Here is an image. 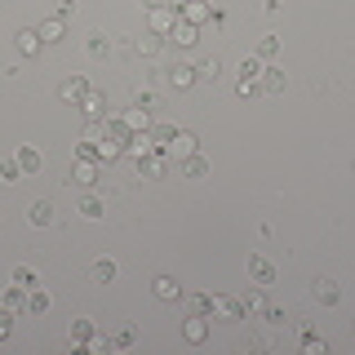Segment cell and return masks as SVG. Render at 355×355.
Masks as SVG:
<instances>
[{
  "label": "cell",
  "instance_id": "obj_8",
  "mask_svg": "<svg viewBox=\"0 0 355 355\" xmlns=\"http://www.w3.org/2000/svg\"><path fill=\"white\" fill-rule=\"evenodd\" d=\"M182 338L191 342V347H200V342L209 338V315H187V324H182Z\"/></svg>",
  "mask_w": 355,
  "mask_h": 355
},
{
  "label": "cell",
  "instance_id": "obj_19",
  "mask_svg": "<svg viewBox=\"0 0 355 355\" xmlns=\"http://www.w3.org/2000/svg\"><path fill=\"white\" fill-rule=\"evenodd\" d=\"M284 85H288V76L280 67H262V89L266 94H284Z\"/></svg>",
  "mask_w": 355,
  "mask_h": 355
},
{
  "label": "cell",
  "instance_id": "obj_4",
  "mask_svg": "<svg viewBox=\"0 0 355 355\" xmlns=\"http://www.w3.org/2000/svg\"><path fill=\"white\" fill-rule=\"evenodd\" d=\"M240 306H244V315H262V311H266V284L249 280V288L240 293Z\"/></svg>",
  "mask_w": 355,
  "mask_h": 355
},
{
  "label": "cell",
  "instance_id": "obj_30",
  "mask_svg": "<svg viewBox=\"0 0 355 355\" xmlns=\"http://www.w3.org/2000/svg\"><path fill=\"white\" fill-rule=\"evenodd\" d=\"M187 311H191V315H214V297H209V293L187 297Z\"/></svg>",
  "mask_w": 355,
  "mask_h": 355
},
{
  "label": "cell",
  "instance_id": "obj_23",
  "mask_svg": "<svg viewBox=\"0 0 355 355\" xmlns=\"http://www.w3.org/2000/svg\"><path fill=\"white\" fill-rule=\"evenodd\" d=\"M49 302H53V297L44 293L40 284H31V288H27V311H31V315H44V311H49Z\"/></svg>",
  "mask_w": 355,
  "mask_h": 355
},
{
  "label": "cell",
  "instance_id": "obj_39",
  "mask_svg": "<svg viewBox=\"0 0 355 355\" xmlns=\"http://www.w3.org/2000/svg\"><path fill=\"white\" fill-rule=\"evenodd\" d=\"M280 53V40L275 36H262V44H258V58H275Z\"/></svg>",
  "mask_w": 355,
  "mask_h": 355
},
{
  "label": "cell",
  "instance_id": "obj_2",
  "mask_svg": "<svg viewBox=\"0 0 355 355\" xmlns=\"http://www.w3.org/2000/svg\"><path fill=\"white\" fill-rule=\"evenodd\" d=\"M164 155H169V160H187V155H196V133L191 129H178L173 142L164 147Z\"/></svg>",
  "mask_w": 355,
  "mask_h": 355
},
{
  "label": "cell",
  "instance_id": "obj_14",
  "mask_svg": "<svg viewBox=\"0 0 355 355\" xmlns=\"http://www.w3.org/2000/svg\"><path fill=\"white\" fill-rule=\"evenodd\" d=\"M182 18L200 27V22H209V18H214V5H209V0H187V5H182Z\"/></svg>",
  "mask_w": 355,
  "mask_h": 355
},
{
  "label": "cell",
  "instance_id": "obj_5",
  "mask_svg": "<svg viewBox=\"0 0 355 355\" xmlns=\"http://www.w3.org/2000/svg\"><path fill=\"white\" fill-rule=\"evenodd\" d=\"M164 85H173V89H191V85H196V67H187V62L164 67Z\"/></svg>",
  "mask_w": 355,
  "mask_h": 355
},
{
  "label": "cell",
  "instance_id": "obj_31",
  "mask_svg": "<svg viewBox=\"0 0 355 355\" xmlns=\"http://www.w3.org/2000/svg\"><path fill=\"white\" fill-rule=\"evenodd\" d=\"M103 214H107L103 196H85V200H80V218H103Z\"/></svg>",
  "mask_w": 355,
  "mask_h": 355
},
{
  "label": "cell",
  "instance_id": "obj_11",
  "mask_svg": "<svg viewBox=\"0 0 355 355\" xmlns=\"http://www.w3.org/2000/svg\"><path fill=\"white\" fill-rule=\"evenodd\" d=\"M36 36H40L44 44H58V40L67 36V22H62L58 14H53V18H44V22H40V27H36Z\"/></svg>",
  "mask_w": 355,
  "mask_h": 355
},
{
  "label": "cell",
  "instance_id": "obj_43",
  "mask_svg": "<svg viewBox=\"0 0 355 355\" xmlns=\"http://www.w3.org/2000/svg\"><path fill=\"white\" fill-rule=\"evenodd\" d=\"M76 14V0H58V18L67 22V18H71Z\"/></svg>",
  "mask_w": 355,
  "mask_h": 355
},
{
  "label": "cell",
  "instance_id": "obj_44",
  "mask_svg": "<svg viewBox=\"0 0 355 355\" xmlns=\"http://www.w3.org/2000/svg\"><path fill=\"white\" fill-rule=\"evenodd\" d=\"M142 5H147V9H160V5H169V0H142Z\"/></svg>",
  "mask_w": 355,
  "mask_h": 355
},
{
  "label": "cell",
  "instance_id": "obj_6",
  "mask_svg": "<svg viewBox=\"0 0 355 355\" xmlns=\"http://www.w3.org/2000/svg\"><path fill=\"white\" fill-rule=\"evenodd\" d=\"M249 280L253 284H275V266L262 258V253H249Z\"/></svg>",
  "mask_w": 355,
  "mask_h": 355
},
{
  "label": "cell",
  "instance_id": "obj_32",
  "mask_svg": "<svg viewBox=\"0 0 355 355\" xmlns=\"http://www.w3.org/2000/svg\"><path fill=\"white\" fill-rule=\"evenodd\" d=\"M173 133H178V125H151V138H155V151H164L173 142Z\"/></svg>",
  "mask_w": 355,
  "mask_h": 355
},
{
  "label": "cell",
  "instance_id": "obj_25",
  "mask_svg": "<svg viewBox=\"0 0 355 355\" xmlns=\"http://www.w3.org/2000/svg\"><path fill=\"white\" fill-rule=\"evenodd\" d=\"M85 53H89V58H107V53H111V36H103V31H94V36L85 40Z\"/></svg>",
  "mask_w": 355,
  "mask_h": 355
},
{
  "label": "cell",
  "instance_id": "obj_3",
  "mask_svg": "<svg viewBox=\"0 0 355 355\" xmlns=\"http://www.w3.org/2000/svg\"><path fill=\"white\" fill-rule=\"evenodd\" d=\"M164 173H169V155L164 151L138 155V178H164Z\"/></svg>",
  "mask_w": 355,
  "mask_h": 355
},
{
  "label": "cell",
  "instance_id": "obj_13",
  "mask_svg": "<svg viewBox=\"0 0 355 355\" xmlns=\"http://www.w3.org/2000/svg\"><path fill=\"white\" fill-rule=\"evenodd\" d=\"M214 320H244L240 297H214Z\"/></svg>",
  "mask_w": 355,
  "mask_h": 355
},
{
  "label": "cell",
  "instance_id": "obj_15",
  "mask_svg": "<svg viewBox=\"0 0 355 355\" xmlns=\"http://www.w3.org/2000/svg\"><path fill=\"white\" fill-rule=\"evenodd\" d=\"M178 22V9L173 5H160V9H151V31H160V36H169V27Z\"/></svg>",
  "mask_w": 355,
  "mask_h": 355
},
{
  "label": "cell",
  "instance_id": "obj_26",
  "mask_svg": "<svg viewBox=\"0 0 355 355\" xmlns=\"http://www.w3.org/2000/svg\"><path fill=\"white\" fill-rule=\"evenodd\" d=\"M125 125L138 133V129H151V107H129L125 111Z\"/></svg>",
  "mask_w": 355,
  "mask_h": 355
},
{
  "label": "cell",
  "instance_id": "obj_36",
  "mask_svg": "<svg viewBox=\"0 0 355 355\" xmlns=\"http://www.w3.org/2000/svg\"><path fill=\"white\" fill-rule=\"evenodd\" d=\"M240 80H262V62L258 58H244L240 62Z\"/></svg>",
  "mask_w": 355,
  "mask_h": 355
},
{
  "label": "cell",
  "instance_id": "obj_1",
  "mask_svg": "<svg viewBox=\"0 0 355 355\" xmlns=\"http://www.w3.org/2000/svg\"><path fill=\"white\" fill-rule=\"evenodd\" d=\"M169 44H178V49H196V40H200V27L196 22H187L182 14H178V22L169 27V36H164Z\"/></svg>",
  "mask_w": 355,
  "mask_h": 355
},
{
  "label": "cell",
  "instance_id": "obj_24",
  "mask_svg": "<svg viewBox=\"0 0 355 355\" xmlns=\"http://www.w3.org/2000/svg\"><path fill=\"white\" fill-rule=\"evenodd\" d=\"M14 44H18V53H27V58H31V53H40V44H44V40H40L31 27H22L18 36H14Z\"/></svg>",
  "mask_w": 355,
  "mask_h": 355
},
{
  "label": "cell",
  "instance_id": "obj_41",
  "mask_svg": "<svg viewBox=\"0 0 355 355\" xmlns=\"http://www.w3.org/2000/svg\"><path fill=\"white\" fill-rule=\"evenodd\" d=\"M9 333H14V311H9V306H0V342H5Z\"/></svg>",
  "mask_w": 355,
  "mask_h": 355
},
{
  "label": "cell",
  "instance_id": "obj_35",
  "mask_svg": "<svg viewBox=\"0 0 355 355\" xmlns=\"http://www.w3.org/2000/svg\"><path fill=\"white\" fill-rule=\"evenodd\" d=\"M94 280H103V284L116 280V262H111V258H98V262H94Z\"/></svg>",
  "mask_w": 355,
  "mask_h": 355
},
{
  "label": "cell",
  "instance_id": "obj_10",
  "mask_svg": "<svg viewBox=\"0 0 355 355\" xmlns=\"http://www.w3.org/2000/svg\"><path fill=\"white\" fill-rule=\"evenodd\" d=\"M80 111H85V116H89V120H94V125H98V120H107V98L89 89V94L80 98Z\"/></svg>",
  "mask_w": 355,
  "mask_h": 355
},
{
  "label": "cell",
  "instance_id": "obj_37",
  "mask_svg": "<svg viewBox=\"0 0 355 355\" xmlns=\"http://www.w3.org/2000/svg\"><path fill=\"white\" fill-rule=\"evenodd\" d=\"M133 342H138V333H133V329H120L116 338H111V351H129Z\"/></svg>",
  "mask_w": 355,
  "mask_h": 355
},
{
  "label": "cell",
  "instance_id": "obj_18",
  "mask_svg": "<svg viewBox=\"0 0 355 355\" xmlns=\"http://www.w3.org/2000/svg\"><path fill=\"white\" fill-rule=\"evenodd\" d=\"M27 222H31V227H49V222H53V205H49V200L27 205Z\"/></svg>",
  "mask_w": 355,
  "mask_h": 355
},
{
  "label": "cell",
  "instance_id": "obj_40",
  "mask_svg": "<svg viewBox=\"0 0 355 355\" xmlns=\"http://www.w3.org/2000/svg\"><path fill=\"white\" fill-rule=\"evenodd\" d=\"M14 284L31 288V284H36V271H31V266H14Z\"/></svg>",
  "mask_w": 355,
  "mask_h": 355
},
{
  "label": "cell",
  "instance_id": "obj_38",
  "mask_svg": "<svg viewBox=\"0 0 355 355\" xmlns=\"http://www.w3.org/2000/svg\"><path fill=\"white\" fill-rule=\"evenodd\" d=\"M22 169H18V160H0V182H18Z\"/></svg>",
  "mask_w": 355,
  "mask_h": 355
},
{
  "label": "cell",
  "instance_id": "obj_34",
  "mask_svg": "<svg viewBox=\"0 0 355 355\" xmlns=\"http://www.w3.org/2000/svg\"><path fill=\"white\" fill-rule=\"evenodd\" d=\"M120 151H125V142H116V138H103V142H98V160H116Z\"/></svg>",
  "mask_w": 355,
  "mask_h": 355
},
{
  "label": "cell",
  "instance_id": "obj_20",
  "mask_svg": "<svg viewBox=\"0 0 355 355\" xmlns=\"http://www.w3.org/2000/svg\"><path fill=\"white\" fill-rule=\"evenodd\" d=\"M67 338H71V347H89V338H94V320H71V333H67Z\"/></svg>",
  "mask_w": 355,
  "mask_h": 355
},
{
  "label": "cell",
  "instance_id": "obj_21",
  "mask_svg": "<svg viewBox=\"0 0 355 355\" xmlns=\"http://www.w3.org/2000/svg\"><path fill=\"white\" fill-rule=\"evenodd\" d=\"M151 288H155V297H160V302H178V297H182V284L169 280V275H160Z\"/></svg>",
  "mask_w": 355,
  "mask_h": 355
},
{
  "label": "cell",
  "instance_id": "obj_7",
  "mask_svg": "<svg viewBox=\"0 0 355 355\" xmlns=\"http://www.w3.org/2000/svg\"><path fill=\"white\" fill-rule=\"evenodd\" d=\"M58 94H62V103H76V107H80V98L89 94V80H85V76H67V80L58 85Z\"/></svg>",
  "mask_w": 355,
  "mask_h": 355
},
{
  "label": "cell",
  "instance_id": "obj_29",
  "mask_svg": "<svg viewBox=\"0 0 355 355\" xmlns=\"http://www.w3.org/2000/svg\"><path fill=\"white\" fill-rule=\"evenodd\" d=\"M222 76V62L218 58H200L196 62V80H218Z\"/></svg>",
  "mask_w": 355,
  "mask_h": 355
},
{
  "label": "cell",
  "instance_id": "obj_17",
  "mask_svg": "<svg viewBox=\"0 0 355 355\" xmlns=\"http://www.w3.org/2000/svg\"><path fill=\"white\" fill-rule=\"evenodd\" d=\"M160 44H164V36H160V31H151V27H147V31H142L138 40H133V49H138L142 58H151V53H160Z\"/></svg>",
  "mask_w": 355,
  "mask_h": 355
},
{
  "label": "cell",
  "instance_id": "obj_27",
  "mask_svg": "<svg viewBox=\"0 0 355 355\" xmlns=\"http://www.w3.org/2000/svg\"><path fill=\"white\" fill-rule=\"evenodd\" d=\"M209 173V160H205V155H187V160H182V178H205Z\"/></svg>",
  "mask_w": 355,
  "mask_h": 355
},
{
  "label": "cell",
  "instance_id": "obj_42",
  "mask_svg": "<svg viewBox=\"0 0 355 355\" xmlns=\"http://www.w3.org/2000/svg\"><path fill=\"white\" fill-rule=\"evenodd\" d=\"M262 320H266V324H284V320H288V315H284V311H280V306H266V311H262Z\"/></svg>",
  "mask_w": 355,
  "mask_h": 355
},
{
  "label": "cell",
  "instance_id": "obj_28",
  "mask_svg": "<svg viewBox=\"0 0 355 355\" xmlns=\"http://www.w3.org/2000/svg\"><path fill=\"white\" fill-rule=\"evenodd\" d=\"M302 351L306 355H324V338H320L311 324H302Z\"/></svg>",
  "mask_w": 355,
  "mask_h": 355
},
{
  "label": "cell",
  "instance_id": "obj_12",
  "mask_svg": "<svg viewBox=\"0 0 355 355\" xmlns=\"http://www.w3.org/2000/svg\"><path fill=\"white\" fill-rule=\"evenodd\" d=\"M133 160H138V155H151L155 151V138H151V129H138V133H129V147H125Z\"/></svg>",
  "mask_w": 355,
  "mask_h": 355
},
{
  "label": "cell",
  "instance_id": "obj_16",
  "mask_svg": "<svg viewBox=\"0 0 355 355\" xmlns=\"http://www.w3.org/2000/svg\"><path fill=\"white\" fill-rule=\"evenodd\" d=\"M311 297H315V302L320 306H338V284H333V280H315V284H311Z\"/></svg>",
  "mask_w": 355,
  "mask_h": 355
},
{
  "label": "cell",
  "instance_id": "obj_22",
  "mask_svg": "<svg viewBox=\"0 0 355 355\" xmlns=\"http://www.w3.org/2000/svg\"><path fill=\"white\" fill-rule=\"evenodd\" d=\"M14 160H18V169H22V173H40V164H44V155H40L36 147H22V151L14 155Z\"/></svg>",
  "mask_w": 355,
  "mask_h": 355
},
{
  "label": "cell",
  "instance_id": "obj_33",
  "mask_svg": "<svg viewBox=\"0 0 355 355\" xmlns=\"http://www.w3.org/2000/svg\"><path fill=\"white\" fill-rule=\"evenodd\" d=\"M5 306H9V311H27V288L14 284V288L5 293Z\"/></svg>",
  "mask_w": 355,
  "mask_h": 355
},
{
  "label": "cell",
  "instance_id": "obj_9",
  "mask_svg": "<svg viewBox=\"0 0 355 355\" xmlns=\"http://www.w3.org/2000/svg\"><path fill=\"white\" fill-rule=\"evenodd\" d=\"M67 182L94 187V182H98V164H94V160H80V155H76V164H71V178H67Z\"/></svg>",
  "mask_w": 355,
  "mask_h": 355
}]
</instances>
